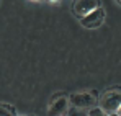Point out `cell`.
<instances>
[{
  "mask_svg": "<svg viewBox=\"0 0 121 116\" xmlns=\"http://www.w3.org/2000/svg\"><path fill=\"white\" fill-rule=\"evenodd\" d=\"M100 108L106 115H111V113L120 111V108H121V93H120V90L105 93V95L100 98Z\"/></svg>",
  "mask_w": 121,
  "mask_h": 116,
  "instance_id": "obj_1",
  "label": "cell"
},
{
  "mask_svg": "<svg viewBox=\"0 0 121 116\" xmlns=\"http://www.w3.org/2000/svg\"><path fill=\"white\" fill-rule=\"evenodd\" d=\"M70 103L74 108H79V110H87V108H93L97 105V97L93 93H88V92H83V93H75L70 97Z\"/></svg>",
  "mask_w": 121,
  "mask_h": 116,
  "instance_id": "obj_2",
  "label": "cell"
},
{
  "mask_svg": "<svg viewBox=\"0 0 121 116\" xmlns=\"http://www.w3.org/2000/svg\"><path fill=\"white\" fill-rule=\"evenodd\" d=\"M103 21H105V10L101 7L95 8L93 12H90L88 15L82 17L80 20L82 26H85V28H98Z\"/></svg>",
  "mask_w": 121,
  "mask_h": 116,
  "instance_id": "obj_3",
  "label": "cell"
},
{
  "mask_svg": "<svg viewBox=\"0 0 121 116\" xmlns=\"http://www.w3.org/2000/svg\"><path fill=\"white\" fill-rule=\"evenodd\" d=\"M67 105H69L67 97H59L52 100L48 108V116H64V113H67Z\"/></svg>",
  "mask_w": 121,
  "mask_h": 116,
  "instance_id": "obj_4",
  "label": "cell"
},
{
  "mask_svg": "<svg viewBox=\"0 0 121 116\" xmlns=\"http://www.w3.org/2000/svg\"><path fill=\"white\" fill-rule=\"evenodd\" d=\"M98 7H101L98 0H77L75 5H74V12L79 17H85V15H88L90 12H93Z\"/></svg>",
  "mask_w": 121,
  "mask_h": 116,
  "instance_id": "obj_5",
  "label": "cell"
},
{
  "mask_svg": "<svg viewBox=\"0 0 121 116\" xmlns=\"http://www.w3.org/2000/svg\"><path fill=\"white\" fill-rule=\"evenodd\" d=\"M67 116H88L87 115V111L85 110H79V108H70V110H67Z\"/></svg>",
  "mask_w": 121,
  "mask_h": 116,
  "instance_id": "obj_6",
  "label": "cell"
},
{
  "mask_svg": "<svg viewBox=\"0 0 121 116\" xmlns=\"http://www.w3.org/2000/svg\"><path fill=\"white\" fill-rule=\"evenodd\" d=\"M87 115H88V116H108L103 110H101V108H92Z\"/></svg>",
  "mask_w": 121,
  "mask_h": 116,
  "instance_id": "obj_7",
  "label": "cell"
},
{
  "mask_svg": "<svg viewBox=\"0 0 121 116\" xmlns=\"http://www.w3.org/2000/svg\"><path fill=\"white\" fill-rule=\"evenodd\" d=\"M0 116H15V115H13V111H12L10 108H7V106H0Z\"/></svg>",
  "mask_w": 121,
  "mask_h": 116,
  "instance_id": "obj_8",
  "label": "cell"
},
{
  "mask_svg": "<svg viewBox=\"0 0 121 116\" xmlns=\"http://www.w3.org/2000/svg\"><path fill=\"white\" fill-rule=\"evenodd\" d=\"M108 116H120V111H116V113H111V115H108Z\"/></svg>",
  "mask_w": 121,
  "mask_h": 116,
  "instance_id": "obj_9",
  "label": "cell"
},
{
  "mask_svg": "<svg viewBox=\"0 0 121 116\" xmlns=\"http://www.w3.org/2000/svg\"><path fill=\"white\" fill-rule=\"evenodd\" d=\"M49 2H52V3H56V2H57V0H49Z\"/></svg>",
  "mask_w": 121,
  "mask_h": 116,
  "instance_id": "obj_10",
  "label": "cell"
},
{
  "mask_svg": "<svg viewBox=\"0 0 121 116\" xmlns=\"http://www.w3.org/2000/svg\"><path fill=\"white\" fill-rule=\"evenodd\" d=\"M33 2H41V0H33Z\"/></svg>",
  "mask_w": 121,
  "mask_h": 116,
  "instance_id": "obj_11",
  "label": "cell"
},
{
  "mask_svg": "<svg viewBox=\"0 0 121 116\" xmlns=\"http://www.w3.org/2000/svg\"><path fill=\"white\" fill-rule=\"evenodd\" d=\"M116 2H118V3H121V0H116Z\"/></svg>",
  "mask_w": 121,
  "mask_h": 116,
  "instance_id": "obj_12",
  "label": "cell"
},
{
  "mask_svg": "<svg viewBox=\"0 0 121 116\" xmlns=\"http://www.w3.org/2000/svg\"><path fill=\"white\" fill-rule=\"evenodd\" d=\"M20 116H21V115H20Z\"/></svg>",
  "mask_w": 121,
  "mask_h": 116,
  "instance_id": "obj_13",
  "label": "cell"
}]
</instances>
